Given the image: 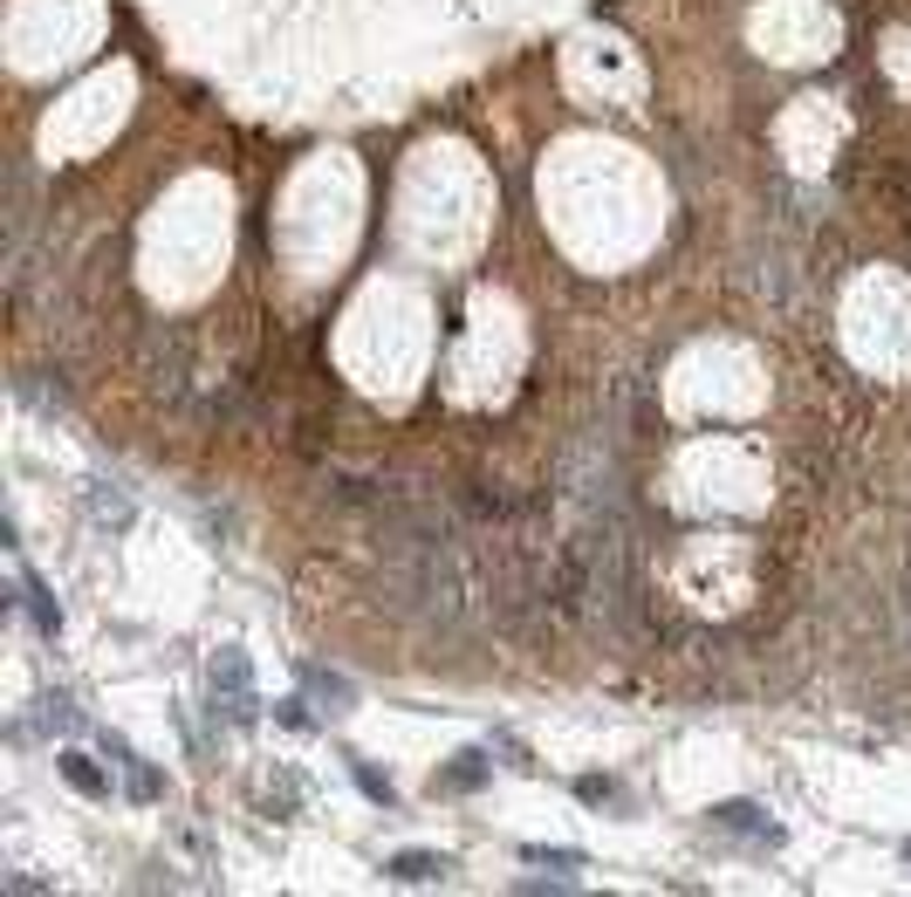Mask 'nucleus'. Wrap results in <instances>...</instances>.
<instances>
[{"instance_id": "f257e3e1", "label": "nucleus", "mask_w": 911, "mask_h": 897, "mask_svg": "<svg viewBox=\"0 0 911 897\" xmlns=\"http://www.w3.org/2000/svg\"><path fill=\"white\" fill-rule=\"evenodd\" d=\"M384 870H390L398 884H432V877H446L453 863H446V857H425V850H405V857H390Z\"/></svg>"}, {"instance_id": "f03ea898", "label": "nucleus", "mask_w": 911, "mask_h": 897, "mask_svg": "<svg viewBox=\"0 0 911 897\" xmlns=\"http://www.w3.org/2000/svg\"><path fill=\"white\" fill-rule=\"evenodd\" d=\"M713 823H720V829H747V836H768V842L781 836L774 823H761V809H747V802H726V809H713Z\"/></svg>"}, {"instance_id": "7ed1b4c3", "label": "nucleus", "mask_w": 911, "mask_h": 897, "mask_svg": "<svg viewBox=\"0 0 911 897\" xmlns=\"http://www.w3.org/2000/svg\"><path fill=\"white\" fill-rule=\"evenodd\" d=\"M62 775H69L75 788H83V794H110V781H103V775H90V767H83V754H62Z\"/></svg>"}, {"instance_id": "20e7f679", "label": "nucleus", "mask_w": 911, "mask_h": 897, "mask_svg": "<svg viewBox=\"0 0 911 897\" xmlns=\"http://www.w3.org/2000/svg\"><path fill=\"white\" fill-rule=\"evenodd\" d=\"M480 775H487V760H480V754H459V767H453V775L439 781V788H474Z\"/></svg>"}, {"instance_id": "39448f33", "label": "nucleus", "mask_w": 911, "mask_h": 897, "mask_svg": "<svg viewBox=\"0 0 911 897\" xmlns=\"http://www.w3.org/2000/svg\"><path fill=\"white\" fill-rule=\"evenodd\" d=\"M904 857H911V842H904Z\"/></svg>"}]
</instances>
